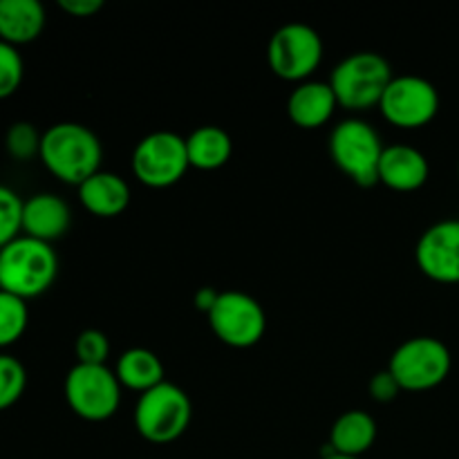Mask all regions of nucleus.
Listing matches in <instances>:
<instances>
[{
    "label": "nucleus",
    "instance_id": "nucleus-6",
    "mask_svg": "<svg viewBox=\"0 0 459 459\" xmlns=\"http://www.w3.org/2000/svg\"><path fill=\"white\" fill-rule=\"evenodd\" d=\"M451 350L433 336H415L399 345L388 363L390 375L397 379L402 390L426 393L437 388L451 375Z\"/></svg>",
    "mask_w": 459,
    "mask_h": 459
},
{
    "label": "nucleus",
    "instance_id": "nucleus-24",
    "mask_svg": "<svg viewBox=\"0 0 459 459\" xmlns=\"http://www.w3.org/2000/svg\"><path fill=\"white\" fill-rule=\"evenodd\" d=\"M22 236V200L16 191L0 184V249Z\"/></svg>",
    "mask_w": 459,
    "mask_h": 459
},
{
    "label": "nucleus",
    "instance_id": "nucleus-10",
    "mask_svg": "<svg viewBox=\"0 0 459 459\" xmlns=\"http://www.w3.org/2000/svg\"><path fill=\"white\" fill-rule=\"evenodd\" d=\"M206 316L213 334L229 348H254L267 332V314L263 305L245 291H220L213 309Z\"/></svg>",
    "mask_w": 459,
    "mask_h": 459
},
{
    "label": "nucleus",
    "instance_id": "nucleus-30",
    "mask_svg": "<svg viewBox=\"0 0 459 459\" xmlns=\"http://www.w3.org/2000/svg\"><path fill=\"white\" fill-rule=\"evenodd\" d=\"M321 459H361V457H348V455H339V453H330V455H323Z\"/></svg>",
    "mask_w": 459,
    "mask_h": 459
},
{
    "label": "nucleus",
    "instance_id": "nucleus-2",
    "mask_svg": "<svg viewBox=\"0 0 459 459\" xmlns=\"http://www.w3.org/2000/svg\"><path fill=\"white\" fill-rule=\"evenodd\" d=\"M58 273L56 251L48 242L18 236L0 249V290L22 300L36 299L54 285Z\"/></svg>",
    "mask_w": 459,
    "mask_h": 459
},
{
    "label": "nucleus",
    "instance_id": "nucleus-19",
    "mask_svg": "<svg viewBox=\"0 0 459 459\" xmlns=\"http://www.w3.org/2000/svg\"><path fill=\"white\" fill-rule=\"evenodd\" d=\"M186 152L191 169L218 170L231 160L233 139L220 126H200L186 137Z\"/></svg>",
    "mask_w": 459,
    "mask_h": 459
},
{
    "label": "nucleus",
    "instance_id": "nucleus-31",
    "mask_svg": "<svg viewBox=\"0 0 459 459\" xmlns=\"http://www.w3.org/2000/svg\"><path fill=\"white\" fill-rule=\"evenodd\" d=\"M457 173H459V166H457Z\"/></svg>",
    "mask_w": 459,
    "mask_h": 459
},
{
    "label": "nucleus",
    "instance_id": "nucleus-22",
    "mask_svg": "<svg viewBox=\"0 0 459 459\" xmlns=\"http://www.w3.org/2000/svg\"><path fill=\"white\" fill-rule=\"evenodd\" d=\"M40 139L43 134L36 130L34 124L30 121H16L9 126L7 134H4V151L9 157L16 161H30L40 155Z\"/></svg>",
    "mask_w": 459,
    "mask_h": 459
},
{
    "label": "nucleus",
    "instance_id": "nucleus-27",
    "mask_svg": "<svg viewBox=\"0 0 459 459\" xmlns=\"http://www.w3.org/2000/svg\"><path fill=\"white\" fill-rule=\"evenodd\" d=\"M368 390H370V397L375 399V402L390 403L399 397V393H402V385H399L397 379L390 375V370H384V372H377V375L372 377Z\"/></svg>",
    "mask_w": 459,
    "mask_h": 459
},
{
    "label": "nucleus",
    "instance_id": "nucleus-29",
    "mask_svg": "<svg viewBox=\"0 0 459 459\" xmlns=\"http://www.w3.org/2000/svg\"><path fill=\"white\" fill-rule=\"evenodd\" d=\"M218 296H220V291L211 290V287H202L200 291H195V299H193V303H195V307L200 309V312L209 314L211 309H213Z\"/></svg>",
    "mask_w": 459,
    "mask_h": 459
},
{
    "label": "nucleus",
    "instance_id": "nucleus-17",
    "mask_svg": "<svg viewBox=\"0 0 459 459\" xmlns=\"http://www.w3.org/2000/svg\"><path fill=\"white\" fill-rule=\"evenodd\" d=\"M45 30V7L39 0H0V40L27 45Z\"/></svg>",
    "mask_w": 459,
    "mask_h": 459
},
{
    "label": "nucleus",
    "instance_id": "nucleus-25",
    "mask_svg": "<svg viewBox=\"0 0 459 459\" xmlns=\"http://www.w3.org/2000/svg\"><path fill=\"white\" fill-rule=\"evenodd\" d=\"M22 76H25V65H22L18 48L0 40V101L16 94L22 83Z\"/></svg>",
    "mask_w": 459,
    "mask_h": 459
},
{
    "label": "nucleus",
    "instance_id": "nucleus-21",
    "mask_svg": "<svg viewBox=\"0 0 459 459\" xmlns=\"http://www.w3.org/2000/svg\"><path fill=\"white\" fill-rule=\"evenodd\" d=\"M27 321H30L27 300L0 290V350L21 341L27 330Z\"/></svg>",
    "mask_w": 459,
    "mask_h": 459
},
{
    "label": "nucleus",
    "instance_id": "nucleus-4",
    "mask_svg": "<svg viewBox=\"0 0 459 459\" xmlns=\"http://www.w3.org/2000/svg\"><path fill=\"white\" fill-rule=\"evenodd\" d=\"M134 430L151 444H170L182 437L193 420V403L179 385L164 381L139 394L133 412Z\"/></svg>",
    "mask_w": 459,
    "mask_h": 459
},
{
    "label": "nucleus",
    "instance_id": "nucleus-11",
    "mask_svg": "<svg viewBox=\"0 0 459 459\" xmlns=\"http://www.w3.org/2000/svg\"><path fill=\"white\" fill-rule=\"evenodd\" d=\"M379 110L390 126L402 130L424 128L437 117L439 92L424 76H394L381 97Z\"/></svg>",
    "mask_w": 459,
    "mask_h": 459
},
{
    "label": "nucleus",
    "instance_id": "nucleus-1",
    "mask_svg": "<svg viewBox=\"0 0 459 459\" xmlns=\"http://www.w3.org/2000/svg\"><path fill=\"white\" fill-rule=\"evenodd\" d=\"M39 157L54 178L79 188L85 179L101 170L103 148L88 126L61 121L43 133Z\"/></svg>",
    "mask_w": 459,
    "mask_h": 459
},
{
    "label": "nucleus",
    "instance_id": "nucleus-28",
    "mask_svg": "<svg viewBox=\"0 0 459 459\" xmlns=\"http://www.w3.org/2000/svg\"><path fill=\"white\" fill-rule=\"evenodd\" d=\"M58 7L74 18H92L103 9L101 0H58Z\"/></svg>",
    "mask_w": 459,
    "mask_h": 459
},
{
    "label": "nucleus",
    "instance_id": "nucleus-12",
    "mask_svg": "<svg viewBox=\"0 0 459 459\" xmlns=\"http://www.w3.org/2000/svg\"><path fill=\"white\" fill-rule=\"evenodd\" d=\"M415 260L426 278L442 285L459 282V220H442L421 233Z\"/></svg>",
    "mask_w": 459,
    "mask_h": 459
},
{
    "label": "nucleus",
    "instance_id": "nucleus-15",
    "mask_svg": "<svg viewBox=\"0 0 459 459\" xmlns=\"http://www.w3.org/2000/svg\"><path fill=\"white\" fill-rule=\"evenodd\" d=\"M339 101L330 81H305L291 90L287 99V115L291 124L303 130H316L334 117Z\"/></svg>",
    "mask_w": 459,
    "mask_h": 459
},
{
    "label": "nucleus",
    "instance_id": "nucleus-8",
    "mask_svg": "<svg viewBox=\"0 0 459 459\" xmlns=\"http://www.w3.org/2000/svg\"><path fill=\"white\" fill-rule=\"evenodd\" d=\"M65 402L85 421H106L115 417L121 403V384L108 366L76 363L65 377Z\"/></svg>",
    "mask_w": 459,
    "mask_h": 459
},
{
    "label": "nucleus",
    "instance_id": "nucleus-5",
    "mask_svg": "<svg viewBox=\"0 0 459 459\" xmlns=\"http://www.w3.org/2000/svg\"><path fill=\"white\" fill-rule=\"evenodd\" d=\"M384 148L375 126L357 117L336 124L330 134V157L334 166L363 188L379 184V161Z\"/></svg>",
    "mask_w": 459,
    "mask_h": 459
},
{
    "label": "nucleus",
    "instance_id": "nucleus-14",
    "mask_svg": "<svg viewBox=\"0 0 459 459\" xmlns=\"http://www.w3.org/2000/svg\"><path fill=\"white\" fill-rule=\"evenodd\" d=\"M430 166L421 151L408 143L385 146L379 161V184L397 193L420 191L429 182Z\"/></svg>",
    "mask_w": 459,
    "mask_h": 459
},
{
    "label": "nucleus",
    "instance_id": "nucleus-3",
    "mask_svg": "<svg viewBox=\"0 0 459 459\" xmlns=\"http://www.w3.org/2000/svg\"><path fill=\"white\" fill-rule=\"evenodd\" d=\"M393 67L377 52H354L332 70L330 85L341 108L350 112H366L379 108L390 81Z\"/></svg>",
    "mask_w": 459,
    "mask_h": 459
},
{
    "label": "nucleus",
    "instance_id": "nucleus-18",
    "mask_svg": "<svg viewBox=\"0 0 459 459\" xmlns=\"http://www.w3.org/2000/svg\"><path fill=\"white\" fill-rule=\"evenodd\" d=\"M377 421L366 411H348L332 424L327 446L339 455L361 457L377 442Z\"/></svg>",
    "mask_w": 459,
    "mask_h": 459
},
{
    "label": "nucleus",
    "instance_id": "nucleus-16",
    "mask_svg": "<svg viewBox=\"0 0 459 459\" xmlns=\"http://www.w3.org/2000/svg\"><path fill=\"white\" fill-rule=\"evenodd\" d=\"M79 202L97 218H117L130 204V186L121 175L99 170L79 186Z\"/></svg>",
    "mask_w": 459,
    "mask_h": 459
},
{
    "label": "nucleus",
    "instance_id": "nucleus-9",
    "mask_svg": "<svg viewBox=\"0 0 459 459\" xmlns=\"http://www.w3.org/2000/svg\"><path fill=\"white\" fill-rule=\"evenodd\" d=\"M133 173L143 186L169 188L175 186L191 169L186 152V139L173 130H157L146 134L134 146Z\"/></svg>",
    "mask_w": 459,
    "mask_h": 459
},
{
    "label": "nucleus",
    "instance_id": "nucleus-7",
    "mask_svg": "<svg viewBox=\"0 0 459 459\" xmlns=\"http://www.w3.org/2000/svg\"><path fill=\"white\" fill-rule=\"evenodd\" d=\"M267 61L278 79L305 83L323 61L321 34L305 22H287L269 39Z\"/></svg>",
    "mask_w": 459,
    "mask_h": 459
},
{
    "label": "nucleus",
    "instance_id": "nucleus-13",
    "mask_svg": "<svg viewBox=\"0 0 459 459\" xmlns=\"http://www.w3.org/2000/svg\"><path fill=\"white\" fill-rule=\"evenodd\" d=\"M72 227V209L54 193H36L22 202V236L48 242L61 240Z\"/></svg>",
    "mask_w": 459,
    "mask_h": 459
},
{
    "label": "nucleus",
    "instance_id": "nucleus-20",
    "mask_svg": "<svg viewBox=\"0 0 459 459\" xmlns=\"http://www.w3.org/2000/svg\"><path fill=\"white\" fill-rule=\"evenodd\" d=\"M115 375L119 379L121 388H128L133 393H148L155 385L164 384V363L155 352L146 348H130L117 359Z\"/></svg>",
    "mask_w": 459,
    "mask_h": 459
},
{
    "label": "nucleus",
    "instance_id": "nucleus-26",
    "mask_svg": "<svg viewBox=\"0 0 459 459\" xmlns=\"http://www.w3.org/2000/svg\"><path fill=\"white\" fill-rule=\"evenodd\" d=\"M76 363L85 366H106L110 357V339L101 330H83L74 343Z\"/></svg>",
    "mask_w": 459,
    "mask_h": 459
},
{
    "label": "nucleus",
    "instance_id": "nucleus-23",
    "mask_svg": "<svg viewBox=\"0 0 459 459\" xmlns=\"http://www.w3.org/2000/svg\"><path fill=\"white\" fill-rule=\"evenodd\" d=\"M27 388V370L12 354H0V412L12 408Z\"/></svg>",
    "mask_w": 459,
    "mask_h": 459
}]
</instances>
